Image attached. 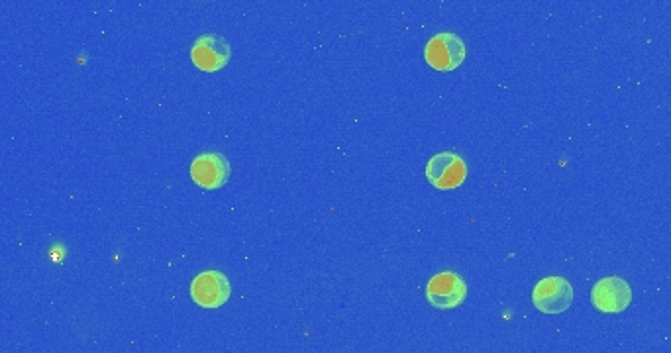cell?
Listing matches in <instances>:
<instances>
[{
    "label": "cell",
    "mask_w": 671,
    "mask_h": 353,
    "mask_svg": "<svg viewBox=\"0 0 671 353\" xmlns=\"http://www.w3.org/2000/svg\"><path fill=\"white\" fill-rule=\"evenodd\" d=\"M426 179L438 191L458 189L467 179V163L458 153H436L426 165Z\"/></svg>",
    "instance_id": "1"
},
{
    "label": "cell",
    "mask_w": 671,
    "mask_h": 353,
    "mask_svg": "<svg viewBox=\"0 0 671 353\" xmlns=\"http://www.w3.org/2000/svg\"><path fill=\"white\" fill-rule=\"evenodd\" d=\"M426 63L436 71H454L465 61L464 40L452 32H440L424 48Z\"/></svg>",
    "instance_id": "2"
},
{
    "label": "cell",
    "mask_w": 671,
    "mask_h": 353,
    "mask_svg": "<svg viewBox=\"0 0 671 353\" xmlns=\"http://www.w3.org/2000/svg\"><path fill=\"white\" fill-rule=\"evenodd\" d=\"M467 285L454 271H442L434 275L426 285V299L438 310H452L464 303Z\"/></svg>",
    "instance_id": "3"
},
{
    "label": "cell",
    "mask_w": 671,
    "mask_h": 353,
    "mask_svg": "<svg viewBox=\"0 0 671 353\" xmlns=\"http://www.w3.org/2000/svg\"><path fill=\"white\" fill-rule=\"evenodd\" d=\"M532 303L542 314H562L573 303L571 283L564 277L542 279L532 293Z\"/></svg>",
    "instance_id": "4"
},
{
    "label": "cell",
    "mask_w": 671,
    "mask_h": 353,
    "mask_svg": "<svg viewBox=\"0 0 671 353\" xmlns=\"http://www.w3.org/2000/svg\"><path fill=\"white\" fill-rule=\"evenodd\" d=\"M230 281L220 271H203L191 283V299L203 308H220L230 299Z\"/></svg>",
    "instance_id": "5"
},
{
    "label": "cell",
    "mask_w": 671,
    "mask_h": 353,
    "mask_svg": "<svg viewBox=\"0 0 671 353\" xmlns=\"http://www.w3.org/2000/svg\"><path fill=\"white\" fill-rule=\"evenodd\" d=\"M591 301L603 314H620L632 303V291L624 279L607 277L595 283L591 291Z\"/></svg>",
    "instance_id": "6"
},
{
    "label": "cell",
    "mask_w": 671,
    "mask_h": 353,
    "mask_svg": "<svg viewBox=\"0 0 671 353\" xmlns=\"http://www.w3.org/2000/svg\"><path fill=\"white\" fill-rule=\"evenodd\" d=\"M230 57H232V51H230L228 42L216 34H205L197 38L191 48V59L195 67L205 73H214V71L224 69Z\"/></svg>",
    "instance_id": "7"
},
{
    "label": "cell",
    "mask_w": 671,
    "mask_h": 353,
    "mask_svg": "<svg viewBox=\"0 0 671 353\" xmlns=\"http://www.w3.org/2000/svg\"><path fill=\"white\" fill-rule=\"evenodd\" d=\"M191 177L201 189L216 191L230 179V163L220 153H203L191 163Z\"/></svg>",
    "instance_id": "8"
}]
</instances>
